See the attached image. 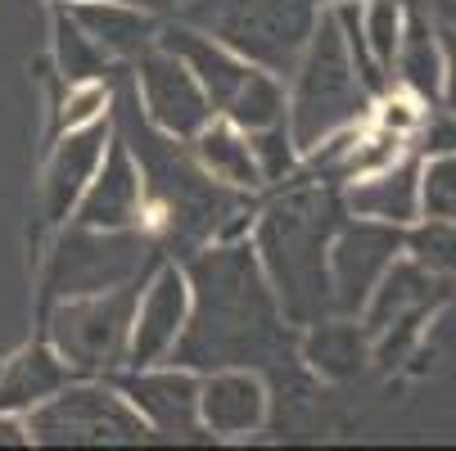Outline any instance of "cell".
<instances>
[{
  "label": "cell",
  "mask_w": 456,
  "mask_h": 451,
  "mask_svg": "<svg viewBox=\"0 0 456 451\" xmlns=\"http://www.w3.org/2000/svg\"><path fill=\"white\" fill-rule=\"evenodd\" d=\"M190 316L176 348L167 352L176 366L208 374L226 366L272 370L276 379L289 374L294 339L289 320L276 307V294L257 267L253 244L226 239L213 248L190 253Z\"/></svg>",
  "instance_id": "obj_1"
},
{
  "label": "cell",
  "mask_w": 456,
  "mask_h": 451,
  "mask_svg": "<svg viewBox=\"0 0 456 451\" xmlns=\"http://www.w3.org/2000/svg\"><path fill=\"white\" fill-rule=\"evenodd\" d=\"M285 189L257 213V235H253V253L263 267L276 307L289 326L307 330L321 316H335V298H330V239L339 230L344 199L339 185L330 181H307V176H289L281 181Z\"/></svg>",
  "instance_id": "obj_2"
},
{
  "label": "cell",
  "mask_w": 456,
  "mask_h": 451,
  "mask_svg": "<svg viewBox=\"0 0 456 451\" xmlns=\"http://www.w3.org/2000/svg\"><path fill=\"white\" fill-rule=\"evenodd\" d=\"M118 136L132 149L136 167H141V185L145 195L159 204L163 226L172 235V248H200L208 235H217L222 217H244V189H231L222 181H213L194 154H181L172 136H163L159 126L145 117L136 82L122 86L118 95Z\"/></svg>",
  "instance_id": "obj_3"
},
{
  "label": "cell",
  "mask_w": 456,
  "mask_h": 451,
  "mask_svg": "<svg viewBox=\"0 0 456 451\" xmlns=\"http://www.w3.org/2000/svg\"><path fill=\"white\" fill-rule=\"evenodd\" d=\"M289 82H294V91L285 100V126H289L298 154L316 149L325 136L344 132V126H357L370 113V100H375L362 86L353 59H348L335 10H321Z\"/></svg>",
  "instance_id": "obj_4"
},
{
  "label": "cell",
  "mask_w": 456,
  "mask_h": 451,
  "mask_svg": "<svg viewBox=\"0 0 456 451\" xmlns=\"http://www.w3.org/2000/svg\"><path fill=\"white\" fill-rule=\"evenodd\" d=\"M321 10V0H185L176 14L253 68L289 77Z\"/></svg>",
  "instance_id": "obj_5"
},
{
  "label": "cell",
  "mask_w": 456,
  "mask_h": 451,
  "mask_svg": "<svg viewBox=\"0 0 456 451\" xmlns=\"http://www.w3.org/2000/svg\"><path fill=\"white\" fill-rule=\"evenodd\" d=\"M141 285H118L104 294L82 298H59L45 316L50 348L69 361L77 374H109L126 361V339H132V316H136Z\"/></svg>",
  "instance_id": "obj_6"
},
{
  "label": "cell",
  "mask_w": 456,
  "mask_h": 451,
  "mask_svg": "<svg viewBox=\"0 0 456 451\" xmlns=\"http://www.w3.org/2000/svg\"><path fill=\"white\" fill-rule=\"evenodd\" d=\"M154 262V239L136 226L122 230H95L77 226L63 235L50 253L45 267V298H82V294H104L118 285L141 280V271Z\"/></svg>",
  "instance_id": "obj_7"
},
{
  "label": "cell",
  "mask_w": 456,
  "mask_h": 451,
  "mask_svg": "<svg viewBox=\"0 0 456 451\" xmlns=\"http://www.w3.org/2000/svg\"><path fill=\"white\" fill-rule=\"evenodd\" d=\"M23 429L41 447H126L150 433L141 411L109 383H63L28 411Z\"/></svg>",
  "instance_id": "obj_8"
},
{
  "label": "cell",
  "mask_w": 456,
  "mask_h": 451,
  "mask_svg": "<svg viewBox=\"0 0 456 451\" xmlns=\"http://www.w3.org/2000/svg\"><path fill=\"white\" fill-rule=\"evenodd\" d=\"M443 302V280L434 271H425L411 257H394L388 271L375 280L366 307L357 311L362 316V330L370 334V361L379 370L398 366L403 352L416 343L420 334V320Z\"/></svg>",
  "instance_id": "obj_9"
},
{
  "label": "cell",
  "mask_w": 456,
  "mask_h": 451,
  "mask_svg": "<svg viewBox=\"0 0 456 451\" xmlns=\"http://www.w3.org/2000/svg\"><path fill=\"white\" fill-rule=\"evenodd\" d=\"M403 253V226L388 221H339L335 239H330V298H335V316H357L375 289V280L388 271V262Z\"/></svg>",
  "instance_id": "obj_10"
},
{
  "label": "cell",
  "mask_w": 456,
  "mask_h": 451,
  "mask_svg": "<svg viewBox=\"0 0 456 451\" xmlns=\"http://www.w3.org/2000/svg\"><path fill=\"white\" fill-rule=\"evenodd\" d=\"M136 95L145 104V117L172 141H190L213 117L204 86L194 82V73L163 45H150V50L136 54Z\"/></svg>",
  "instance_id": "obj_11"
},
{
  "label": "cell",
  "mask_w": 456,
  "mask_h": 451,
  "mask_svg": "<svg viewBox=\"0 0 456 451\" xmlns=\"http://www.w3.org/2000/svg\"><path fill=\"white\" fill-rule=\"evenodd\" d=\"M118 393L141 411V420L167 438H185L194 442L204 433L200 424V374L185 370V366H172V370H132L118 379Z\"/></svg>",
  "instance_id": "obj_12"
},
{
  "label": "cell",
  "mask_w": 456,
  "mask_h": 451,
  "mask_svg": "<svg viewBox=\"0 0 456 451\" xmlns=\"http://www.w3.org/2000/svg\"><path fill=\"white\" fill-rule=\"evenodd\" d=\"M190 316V280L181 267H159V276L145 285V298H136L132 339H126V366L145 370L154 361H167Z\"/></svg>",
  "instance_id": "obj_13"
},
{
  "label": "cell",
  "mask_w": 456,
  "mask_h": 451,
  "mask_svg": "<svg viewBox=\"0 0 456 451\" xmlns=\"http://www.w3.org/2000/svg\"><path fill=\"white\" fill-rule=\"evenodd\" d=\"M141 217H145L141 167H136L132 149L122 145V136L113 132L91 185L82 189V199L73 208V221L77 226H95V230H122V226H136Z\"/></svg>",
  "instance_id": "obj_14"
},
{
  "label": "cell",
  "mask_w": 456,
  "mask_h": 451,
  "mask_svg": "<svg viewBox=\"0 0 456 451\" xmlns=\"http://www.w3.org/2000/svg\"><path fill=\"white\" fill-rule=\"evenodd\" d=\"M200 424L213 438H248L267 424V389L244 366L208 370L200 379Z\"/></svg>",
  "instance_id": "obj_15"
},
{
  "label": "cell",
  "mask_w": 456,
  "mask_h": 451,
  "mask_svg": "<svg viewBox=\"0 0 456 451\" xmlns=\"http://www.w3.org/2000/svg\"><path fill=\"white\" fill-rule=\"evenodd\" d=\"M109 136H113V126L104 117L63 132V141L54 145L50 167H45V217L50 221H69L73 217L82 189L91 185V176H95V167L104 158Z\"/></svg>",
  "instance_id": "obj_16"
},
{
  "label": "cell",
  "mask_w": 456,
  "mask_h": 451,
  "mask_svg": "<svg viewBox=\"0 0 456 451\" xmlns=\"http://www.w3.org/2000/svg\"><path fill=\"white\" fill-rule=\"evenodd\" d=\"M339 199H344V213H353V217L411 226L420 217V158H398L370 176L344 181Z\"/></svg>",
  "instance_id": "obj_17"
},
{
  "label": "cell",
  "mask_w": 456,
  "mask_h": 451,
  "mask_svg": "<svg viewBox=\"0 0 456 451\" xmlns=\"http://www.w3.org/2000/svg\"><path fill=\"white\" fill-rule=\"evenodd\" d=\"M154 45L172 50V54L185 63V68L194 73V82L204 86V95H208L213 113H222V109H226V100L240 91V82H244V77H248V68H253V63H244L235 50H226L222 41H213L208 32L190 28V23H167V28H159Z\"/></svg>",
  "instance_id": "obj_18"
},
{
  "label": "cell",
  "mask_w": 456,
  "mask_h": 451,
  "mask_svg": "<svg viewBox=\"0 0 456 451\" xmlns=\"http://www.w3.org/2000/svg\"><path fill=\"white\" fill-rule=\"evenodd\" d=\"M69 10L77 28L109 54V59H136L141 50L154 45L159 23L150 10H136L132 0H69Z\"/></svg>",
  "instance_id": "obj_19"
},
{
  "label": "cell",
  "mask_w": 456,
  "mask_h": 451,
  "mask_svg": "<svg viewBox=\"0 0 456 451\" xmlns=\"http://www.w3.org/2000/svg\"><path fill=\"white\" fill-rule=\"evenodd\" d=\"M298 352L321 379L344 383L370 361V334L362 330L357 316H321L316 326H307Z\"/></svg>",
  "instance_id": "obj_20"
},
{
  "label": "cell",
  "mask_w": 456,
  "mask_h": 451,
  "mask_svg": "<svg viewBox=\"0 0 456 451\" xmlns=\"http://www.w3.org/2000/svg\"><path fill=\"white\" fill-rule=\"evenodd\" d=\"M394 63H398L403 86L420 104H438V95H443V45H438V28L420 10V0L407 5V14H403V36H398Z\"/></svg>",
  "instance_id": "obj_21"
},
{
  "label": "cell",
  "mask_w": 456,
  "mask_h": 451,
  "mask_svg": "<svg viewBox=\"0 0 456 451\" xmlns=\"http://www.w3.org/2000/svg\"><path fill=\"white\" fill-rule=\"evenodd\" d=\"M69 361H63L50 343H32L23 348L5 370H0V411L5 415H19V411H32L37 402H45L50 393H59L69 383Z\"/></svg>",
  "instance_id": "obj_22"
},
{
  "label": "cell",
  "mask_w": 456,
  "mask_h": 451,
  "mask_svg": "<svg viewBox=\"0 0 456 451\" xmlns=\"http://www.w3.org/2000/svg\"><path fill=\"white\" fill-rule=\"evenodd\" d=\"M190 145H194V158H200V167L213 176V181H222V185H231V189H257L263 185V176H257V163H253V149H248V136L240 132L235 122H226V117H208L200 132L190 136Z\"/></svg>",
  "instance_id": "obj_23"
},
{
  "label": "cell",
  "mask_w": 456,
  "mask_h": 451,
  "mask_svg": "<svg viewBox=\"0 0 456 451\" xmlns=\"http://www.w3.org/2000/svg\"><path fill=\"white\" fill-rule=\"evenodd\" d=\"M222 117L235 122L240 132H263V126H272V122H285L281 77L276 73H263V68H248V77L240 82V91L226 100Z\"/></svg>",
  "instance_id": "obj_24"
},
{
  "label": "cell",
  "mask_w": 456,
  "mask_h": 451,
  "mask_svg": "<svg viewBox=\"0 0 456 451\" xmlns=\"http://www.w3.org/2000/svg\"><path fill=\"white\" fill-rule=\"evenodd\" d=\"M54 54H59V68H63V77H69V86L104 77L109 63H113V59L77 28V19L63 10V5L54 10Z\"/></svg>",
  "instance_id": "obj_25"
},
{
  "label": "cell",
  "mask_w": 456,
  "mask_h": 451,
  "mask_svg": "<svg viewBox=\"0 0 456 451\" xmlns=\"http://www.w3.org/2000/svg\"><path fill=\"white\" fill-rule=\"evenodd\" d=\"M403 253L434 276L456 271V217H425L416 230L403 235Z\"/></svg>",
  "instance_id": "obj_26"
},
{
  "label": "cell",
  "mask_w": 456,
  "mask_h": 451,
  "mask_svg": "<svg viewBox=\"0 0 456 451\" xmlns=\"http://www.w3.org/2000/svg\"><path fill=\"white\" fill-rule=\"evenodd\" d=\"M403 14L407 5L403 0H366L362 5V36H366V50L379 68L394 77V54H398V36H403Z\"/></svg>",
  "instance_id": "obj_27"
},
{
  "label": "cell",
  "mask_w": 456,
  "mask_h": 451,
  "mask_svg": "<svg viewBox=\"0 0 456 451\" xmlns=\"http://www.w3.org/2000/svg\"><path fill=\"white\" fill-rule=\"evenodd\" d=\"M244 136H248V149H253L263 185H281L298 172V145H294L285 122H272V126H263V132H244Z\"/></svg>",
  "instance_id": "obj_28"
},
{
  "label": "cell",
  "mask_w": 456,
  "mask_h": 451,
  "mask_svg": "<svg viewBox=\"0 0 456 451\" xmlns=\"http://www.w3.org/2000/svg\"><path fill=\"white\" fill-rule=\"evenodd\" d=\"M420 217H456V154L420 158Z\"/></svg>",
  "instance_id": "obj_29"
},
{
  "label": "cell",
  "mask_w": 456,
  "mask_h": 451,
  "mask_svg": "<svg viewBox=\"0 0 456 451\" xmlns=\"http://www.w3.org/2000/svg\"><path fill=\"white\" fill-rule=\"evenodd\" d=\"M104 104H109V86H104L100 77H95V82H77L73 95L63 100L59 126H63V132H73V126H86V122H95V117L104 113Z\"/></svg>",
  "instance_id": "obj_30"
},
{
  "label": "cell",
  "mask_w": 456,
  "mask_h": 451,
  "mask_svg": "<svg viewBox=\"0 0 456 451\" xmlns=\"http://www.w3.org/2000/svg\"><path fill=\"white\" fill-rule=\"evenodd\" d=\"M420 154H456V113L443 109L420 136Z\"/></svg>",
  "instance_id": "obj_31"
},
{
  "label": "cell",
  "mask_w": 456,
  "mask_h": 451,
  "mask_svg": "<svg viewBox=\"0 0 456 451\" xmlns=\"http://www.w3.org/2000/svg\"><path fill=\"white\" fill-rule=\"evenodd\" d=\"M438 45H443V95H438V104L456 113V28L452 23L438 28Z\"/></svg>",
  "instance_id": "obj_32"
},
{
  "label": "cell",
  "mask_w": 456,
  "mask_h": 451,
  "mask_svg": "<svg viewBox=\"0 0 456 451\" xmlns=\"http://www.w3.org/2000/svg\"><path fill=\"white\" fill-rule=\"evenodd\" d=\"M23 442H28V429H23L14 415L0 411V447H23Z\"/></svg>",
  "instance_id": "obj_33"
},
{
  "label": "cell",
  "mask_w": 456,
  "mask_h": 451,
  "mask_svg": "<svg viewBox=\"0 0 456 451\" xmlns=\"http://www.w3.org/2000/svg\"><path fill=\"white\" fill-rule=\"evenodd\" d=\"M136 10H150V14H176L185 0H132Z\"/></svg>",
  "instance_id": "obj_34"
},
{
  "label": "cell",
  "mask_w": 456,
  "mask_h": 451,
  "mask_svg": "<svg viewBox=\"0 0 456 451\" xmlns=\"http://www.w3.org/2000/svg\"><path fill=\"white\" fill-rule=\"evenodd\" d=\"M434 10H438V19H443V23H452V28H456V0H434Z\"/></svg>",
  "instance_id": "obj_35"
},
{
  "label": "cell",
  "mask_w": 456,
  "mask_h": 451,
  "mask_svg": "<svg viewBox=\"0 0 456 451\" xmlns=\"http://www.w3.org/2000/svg\"><path fill=\"white\" fill-rule=\"evenodd\" d=\"M403 5H416V0H403Z\"/></svg>",
  "instance_id": "obj_36"
}]
</instances>
